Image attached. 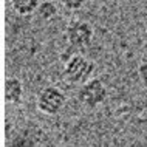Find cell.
Returning a JSON list of instances; mask_svg holds the SVG:
<instances>
[{"label":"cell","mask_w":147,"mask_h":147,"mask_svg":"<svg viewBox=\"0 0 147 147\" xmlns=\"http://www.w3.org/2000/svg\"><path fill=\"white\" fill-rule=\"evenodd\" d=\"M96 70V63L81 53H74L70 59L65 61L63 67V79L70 84H84L90 78H93V73Z\"/></svg>","instance_id":"obj_1"},{"label":"cell","mask_w":147,"mask_h":147,"mask_svg":"<svg viewBox=\"0 0 147 147\" xmlns=\"http://www.w3.org/2000/svg\"><path fill=\"white\" fill-rule=\"evenodd\" d=\"M107 96H109L107 87L99 78H90L88 81L82 84L78 91L79 102L90 110H94L99 105H102L107 101Z\"/></svg>","instance_id":"obj_2"},{"label":"cell","mask_w":147,"mask_h":147,"mask_svg":"<svg viewBox=\"0 0 147 147\" xmlns=\"http://www.w3.org/2000/svg\"><path fill=\"white\" fill-rule=\"evenodd\" d=\"M65 104H67L65 93L59 87L54 85L45 87L37 94V101H36L39 112L43 115H48V116H54V115L61 113Z\"/></svg>","instance_id":"obj_3"},{"label":"cell","mask_w":147,"mask_h":147,"mask_svg":"<svg viewBox=\"0 0 147 147\" xmlns=\"http://www.w3.org/2000/svg\"><path fill=\"white\" fill-rule=\"evenodd\" d=\"M65 39L76 50L87 48L94 39V28L87 20H71L65 30Z\"/></svg>","instance_id":"obj_4"},{"label":"cell","mask_w":147,"mask_h":147,"mask_svg":"<svg viewBox=\"0 0 147 147\" xmlns=\"http://www.w3.org/2000/svg\"><path fill=\"white\" fill-rule=\"evenodd\" d=\"M23 98V84L19 78L9 76L5 79V101L11 105L20 104Z\"/></svg>","instance_id":"obj_5"},{"label":"cell","mask_w":147,"mask_h":147,"mask_svg":"<svg viewBox=\"0 0 147 147\" xmlns=\"http://www.w3.org/2000/svg\"><path fill=\"white\" fill-rule=\"evenodd\" d=\"M39 3H40V0H13L9 5L14 13L20 16H31V14H36Z\"/></svg>","instance_id":"obj_6"},{"label":"cell","mask_w":147,"mask_h":147,"mask_svg":"<svg viewBox=\"0 0 147 147\" xmlns=\"http://www.w3.org/2000/svg\"><path fill=\"white\" fill-rule=\"evenodd\" d=\"M59 9H57V5L53 2V0H43V2L39 3V8L37 11H36V14H37V17L40 19V20H53L54 17L57 16Z\"/></svg>","instance_id":"obj_7"},{"label":"cell","mask_w":147,"mask_h":147,"mask_svg":"<svg viewBox=\"0 0 147 147\" xmlns=\"http://www.w3.org/2000/svg\"><path fill=\"white\" fill-rule=\"evenodd\" d=\"M59 2L67 11H79L85 5L87 0H59Z\"/></svg>","instance_id":"obj_8"},{"label":"cell","mask_w":147,"mask_h":147,"mask_svg":"<svg viewBox=\"0 0 147 147\" xmlns=\"http://www.w3.org/2000/svg\"><path fill=\"white\" fill-rule=\"evenodd\" d=\"M138 78H140L141 85L147 88V61L142 62L140 67H138Z\"/></svg>","instance_id":"obj_9"},{"label":"cell","mask_w":147,"mask_h":147,"mask_svg":"<svg viewBox=\"0 0 147 147\" xmlns=\"http://www.w3.org/2000/svg\"><path fill=\"white\" fill-rule=\"evenodd\" d=\"M5 2H6V3H11V2H13V0H5Z\"/></svg>","instance_id":"obj_10"}]
</instances>
